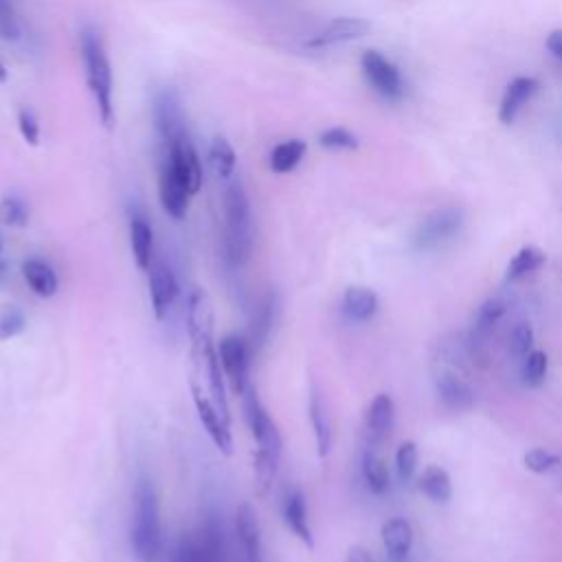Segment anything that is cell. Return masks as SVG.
I'll return each mask as SVG.
<instances>
[{"instance_id": "obj_28", "label": "cell", "mask_w": 562, "mask_h": 562, "mask_svg": "<svg viewBox=\"0 0 562 562\" xmlns=\"http://www.w3.org/2000/svg\"><path fill=\"white\" fill-rule=\"evenodd\" d=\"M417 487L422 490V494L426 498H430L432 503H448L452 496V481L450 474L439 468V465H428L419 479H417Z\"/></svg>"}, {"instance_id": "obj_9", "label": "cell", "mask_w": 562, "mask_h": 562, "mask_svg": "<svg viewBox=\"0 0 562 562\" xmlns=\"http://www.w3.org/2000/svg\"><path fill=\"white\" fill-rule=\"evenodd\" d=\"M241 400H244V415H246V422H248V428H250V435H252L257 448H263V450H270L274 454H281L283 439H281L279 426L270 417L266 406L261 404V400L257 395V389L252 384H248V389L244 391Z\"/></svg>"}, {"instance_id": "obj_6", "label": "cell", "mask_w": 562, "mask_h": 562, "mask_svg": "<svg viewBox=\"0 0 562 562\" xmlns=\"http://www.w3.org/2000/svg\"><path fill=\"white\" fill-rule=\"evenodd\" d=\"M217 356H220L224 378L231 384L233 393L244 395V391L250 384L248 375H250V358H252V349L248 340L237 334H226L217 342Z\"/></svg>"}, {"instance_id": "obj_16", "label": "cell", "mask_w": 562, "mask_h": 562, "mask_svg": "<svg viewBox=\"0 0 562 562\" xmlns=\"http://www.w3.org/2000/svg\"><path fill=\"white\" fill-rule=\"evenodd\" d=\"M235 536L241 544L244 562H263L261 558V529L255 509L241 503L235 512Z\"/></svg>"}, {"instance_id": "obj_5", "label": "cell", "mask_w": 562, "mask_h": 562, "mask_svg": "<svg viewBox=\"0 0 562 562\" xmlns=\"http://www.w3.org/2000/svg\"><path fill=\"white\" fill-rule=\"evenodd\" d=\"M171 562H224L222 529L213 518H206L195 531L180 536Z\"/></svg>"}, {"instance_id": "obj_3", "label": "cell", "mask_w": 562, "mask_h": 562, "mask_svg": "<svg viewBox=\"0 0 562 562\" xmlns=\"http://www.w3.org/2000/svg\"><path fill=\"white\" fill-rule=\"evenodd\" d=\"M252 250V217L244 184L231 178L224 187V252L233 266H241Z\"/></svg>"}, {"instance_id": "obj_31", "label": "cell", "mask_w": 562, "mask_h": 562, "mask_svg": "<svg viewBox=\"0 0 562 562\" xmlns=\"http://www.w3.org/2000/svg\"><path fill=\"white\" fill-rule=\"evenodd\" d=\"M507 312V303L501 296H492L487 299L474 316V325H472V342L476 340H485L487 334L492 331V327L503 318V314Z\"/></svg>"}, {"instance_id": "obj_8", "label": "cell", "mask_w": 562, "mask_h": 562, "mask_svg": "<svg viewBox=\"0 0 562 562\" xmlns=\"http://www.w3.org/2000/svg\"><path fill=\"white\" fill-rule=\"evenodd\" d=\"M360 66H362V75H364L367 83L382 99L400 101L404 97V81H402L397 66L389 57H384L380 50H373V48L364 50Z\"/></svg>"}, {"instance_id": "obj_36", "label": "cell", "mask_w": 562, "mask_h": 562, "mask_svg": "<svg viewBox=\"0 0 562 562\" xmlns=\"http://www.w3.org/2000/svg\"><path fill=\"white\" fill-rule=\"evenodd\" d=\"M522 463L533 474H549L560 465V457L547 448H531L522 457Z\"/></svg>"}, {"instance_id": "obj_45", "label": "cell", "mask_w": 562, "mask_h": 562, "mask_svg": "<svg viewBox=\"0 0 562 562\" xmlns=\"http://www.w3.org/2000/svg\"><path fill=\"white\" fill-rule=\"evenodd\" d=\"M0 252H2V239H0Z\"/></svg>"}, {"instance_id": "obj_25", "label": "cell", "mask_w": 562, "mask_h": 562, "mask_svg": "<svg viewBox=\"0 0 562 562\" xmlns=\"http://www.w3.org/2000/svg\"><path fill=\"white\" fill-rule=\"evenodd\" d=\"M378 294L367 285H349L342 294V310L351 321H369L378 312Z\"/></svg>"}, {"instance_id": "obj_14", "label": "cell", "mask_w": 562, "mask_h": 562, "mask_svg": "<svg viewBox=\"0 0 562 562\" xmlns=\"http://www.w3.org/2000/svg\"><path fill=\"white\" fill-rule=\"evenodd\" d=\"M371 29V24L364 18H334L329 20L323 29H318L307 42V48H327V46H338V44H347L353 40H360L362 35H367Z\"/></svg>"}, {"instance_id": "obj_38", "label": "cell", "mask_w": 562, "mask_h": 562, "mask_svg": "<svg viewBox=\"0 0 562 562\" xmlns=\"http://www.w3.org/2000/svg\"><path fill=\"white\" fill-rule=\"evenodd\" d=\"M22 35V26L18 20V11L13 0H0V37L15 42Z\"/></svg>"}, {"instance_id": "obj_22", "label": "cell", "mask_w": 562, "mask_h": 562, "mask_svg": "<svg viewBox=\"0 0 562 562\" xmlns=\"http://www.w3.org/2000/svg\"><path fill=\"white\" fill-rule=\"evenodd\" d=\"M130 246L138 270H147L154 261V228L143 215L130 220Z\"/></svg>"}, {"instance_id": "obj_32", "label": "cell", "mask_w": 562, "mask_h": 562, "mask_svg": "<svg viewBox=\"0 0 562 562\" xmlns=\"http://www.w3.org/2000/svg\"><path fill=\"white\" fill-rule=\"evenodd\" d=\"M542 263H544V252H542L538 246H522V248L512 257V261L507 263L505 277H507V281L525 279L527 274H531V272H536L538 268H542Z\"/></svg>"}, {"instance_id": "obj_7", "label": "cell", "mask_w": 562, "mask_h": 562, "mask_svg": "<svg viewBox=\"0 0 562 562\" xmlns=\"http://www.w3.org/2000/svg\"><path fill=\"white\" fill-rule=\"evenodd\" d=\"M463 226V213L454 206L437 209L430 215H426L415 233H413V246L417 250H432L446 241H450Z\"/></svg>"}, {"instance_id": "obj_17", "label": "cell", "mask_w": 562, "mask_h": 562, "mask_svg": "<svg viewBox=\"0 0 562 562\" xmlns=\"http://www.w3.org/2000/svg\"><path fill=\"white\" fill-rule=\"evenodd\" d=\"M283 522L307 549H314V533H312L310 518H307V501L299 487H292L285 492Z\"/></svg>"}, {"instance_id": "obj_37", "label": "cell", "mask_w": 562, "mask_h": 562, "mask_svg": "<svg viewBox=\"0 0 562 562\" xmlns=\"http://www.w3.org/2000/svg\"><path fill=\"white\" fill-rule=\"evenodd\" d=\"M318 143L327 149H336V151H345V149H356L360 143L356 138V134H351L347 127H329L325 132H321Z\"/></svg>"}, {"instance_id": "obj_41", "label": "cell", "mask_w": 562, "mask_h": 562, "mask_svg": "<svg viewBox=\"0 0 562 562\" xmlns=\"http://www.w3.org/2000/svg\"><path fill=\"white\" fill-rule=\"evenodd\" d=\"M18 127H20V134L22 138L29 143V145H37L40 143V123H37V116L33 110L29 108H22L18 112Z\"/></svg>"}, {"instance_id": "obj_4", "label": "cell", "mask_w": 562, "mask_h": 562, "mask_svg": "<svg viewBox=\"0 0 562 562\" xmlns=\"http://www.w3.org/2000/svg\"><path fill=\"white\" fill-rule=\"evenodd\" d=\"M213 323V305L209 294L200 285H193L187 294V329L191 340V358L198 369L217 349Z\"/></svg>"}, {"instance_id": "obj_12", "label": "cell", "mask_w": 562, "mask_h": 562, "mask_svg": "<svg viewBox=\"0 0 562 562\" xmlns=\"http://www.w3.org/2000/svg\"><path fill=\"white\" fill-rule=\"evenodd\" d=\"M151 116H154V127L160 138V145L187 134L184 114H182L180 101L173 90L156 92L154 105H151Z\"/></svg>"}, {"instance_id": "obj_39", "label": "cell", "mask_w": 562, "mask_h": 562, "mask_svg": "<svg viewBox=\"0 0 562 562\" xmlns=\"http://www.w3.org/2000/svg\"><path fill=\"white\" fill-rule=\"evenodd\" d=\"M26 327V316L20 307H4L0 314V340H11L20 336Z\"/></svg>"}, {"instance_id": "obj_18", "label": "cell", "mask_w": 562, "mask_h": 562, "mask_svg": "<svg viewBox=\"0 0 562 562\" xmlns=\"http://www.w3.org/2000/svg\"><path fill=\"white\" fill-rule=\"evenodd\" d=\"M393 422H395V404L391 395L378 393L364 413V430H367L369 443L371 446L380 443L391 432Z\"/></svg>"}, {"instance_id": "obj_10", "label": "cell", "mask_w": 562, "mask_h": 562, "mask_svg": "<svg viewBox=\"0 0 562 562\" xmlns=\"http://www.w3.org/2000/svg\"><path fill=\"white\" fill-rule=\"evenodd\" d=\"M191 395H193V404H195V413L200 424L204 426L206 435L211 437V441L215 443V448L231 457L233 452V432H231V422L220 413V408L215 406V402L200 389V384L195 380H191Z\"/></svg>"}, {"instance_id": "obj_26", "label": "cell", "mask_w": 562, "mask_h": 562, "mask_svg": "<svg viewBox=\"0 0 562 562\" xmlns=\"http://www.w3.org/2000/svg\"><path fill=\"white\" fill-rule=\"evenodd\" d=\"M22 277H24L26 285L31 288V292L42 299L55 296V292L59 288L55 270L42 259H26L22 263Z\"/></svg>"}, {"instance_id": "obj_19", "label": "cell", "mask_w": 562, "mask_h": 562, "mask_svg": "<svg viewBox=\"0 0 562 562\" xmlns=\"http://www.w3.org/2000/svg\"><path fill=\"white\" fill-rule=\"evenodd\" d=\"M538 92V81L533 77H516L507 83L501 105H498V121L509 125L520 114V110L531 101Z\"/></svg>"}, {"instance_id": "obj_35", "label": "cell", "mask_w": 562, "mask_h": 562, "mask_svg": "<svg viewBox=\"0 0 562 562\" xmlns=\"http://www.w3.org/2000/svg\"><path fill=\"white\" fill-rule=\"evenodd\" d=\"M0 222L4 226H13V228L26 226V222H29L26 204L18 195L2 198V202H0Z\"/></svg>"}, {"instance_id": "obj_27", "label": "cell", "mask_w": 562, "mask_h": 562, "mask_svg": "<svg viewBox=\"0 0 562 562\" xmlns=\"http://www.w3.org/2000/svg\"><path fill=\"white\" fill-rule=\"evenodd\" d=\"M307 151V145L305 140L301 138H288V140H281L272 147L270 151V158H268V165L274 173H290L299 167V162L303 160Z\"/></svg>"}, {"instance_id": "obj_44", "label": "cell", "mask_w": 562, "mask_h": 562, "mask_svg": "<svg viewBox=\"0 0 562 562\" xmlns=\"http://www.w3.org/2000/svg\"><path fill=\"white\" fill-rule=\"evenodd\" d=\"M7 79V70H4V66H2V61H0V83Z\"/></svg>"}, {"instance_id": "obj_2", "label": "cell", "mask_w": 562, "mask_h": 562, "mask_svg": "<svg viewBox=\"0 0 562 562\" xmlns=\"http://www.w3.org/2000/svg\"><path fill=\"white\" fill-rule=\"evenodd\" d=\"M130 547L138 562H156L162 549L158 494L149 479H138L134 490V514L130 527Z\"/></svg>"}, {"instance_id": "obj_30", "label": "cell", "mask_w": 562, "mask_h": 562, "mask_svg": "<svg viewBox=\"0 0 562 562\" xmlns=\"http://www.w3.org/2000/svg\"><path fill=\"white\" fill-rule=\"evenodd\" d=\"M362 476H364L367 487L373 494H384L391 485L389 468H386L384 459L373 448H367L362 454Z\"/></svg>"}, {"instance_id": "obj_13", "label": "cell", "mask_w": 562, "mask_h": 562, "mask_svg": "<svg viewBox=\"0 0 562 562\" xmlns=\"http://www.w3.org/2000/svg\"><path fill=\"white\" fill-rule=\"evenodd\" d=\"M149 274V299H151V307L158 321L165 318V314L171 310V305L178 299L180 285L178 279L173 274V270L169 268V263H165L162 259H156L149 263L147 268Z\"/></svg>"}, {"instance_id": "obj_40", "label": "cell", "mask_w": 562, "mask_h": 562, "mask_svg": "<svg viewBox=\"0 0 562 562\" xmlns=\"http://www.w3.org/2000/svg\"><path fill=\"white\" fill-rule=\"evenodd\" d=\"M509 347H512V353L518 356V358H525L533 349V329H531L529 323L520 321L512 327Z\"/></svg>"}, {"instance_id": "obj_20", "label": "cell", "mask_w": 562, "mask_h": 562, "mask_svg": "<svg viewBox=\"0 0 562 562\" xmlns=\"http://www.w3.org/2000/svg\"><path fill=\"white\" fill-rule=\"evenodd\" d=\"M380 536H382V544H384V551L389 555L391 562H404L406 555L411 553V547H413V527L406 518H389L382 529H380Z\"/></svg>"}, {"instance_id": "obj_42", "label": "cell", "mask_w": 562, "mask_h": 562, "mask_svg": "<svg viewBox=\"0 0 562 562\" xmlns=\"http://www.w3.org/2000/svg\"><path fill=\"white\" fill-rule=\"evenodd\" d=\"M547 50H549V55H551L558 64H562V29H555V31L549 33V37H547Z\"/></svg>"}, {"instance_id": "obj_24", "label": "cell", "mask_w": 562, "mask_h": 562, "mask_svg": "<svg viewBox=\"0 0 562 562\" xmlns=\"http://www.w3.org/2000/svg\"><path fill=\"white\" fill-rule=\"evenodd\" d=\"M274 312H277V296H274V292H268V294L259 301V305L255 307V312H252L250 336H248V345H250L252 353H257V351L266 345V340H268V336H270V331H272Z\"/></svg>"}, {"instance_id": "obj_15", "label": "cell", "mask_w": 562, "mask_h": 562, "mask_svg": "<svg viewBox=\"0 0 562 562\" xmlns=\"http://www.w3.org/2000/svg\"><path fill=\"white\" fill-rule=\"evenodd\" d=\"M435 389H437V395L443 402V406L450 411L463 413V411H470L474 404V389L454 369H448V367L437 369L435 371Z\"/></svg>"}, {"instance_id": "obj_23", "label": "cell", "mask_w": 562, "mask_h": 562, "mask_svg": "<svg viewBox=\"0 0 562 562\" xmlns=\"http://www.w3.org/2000/svg\"><path fill=\"white\" fill-rule=\"evenodd\" d=\"M281 454H274L263 448H255L252 452V492L257 498H266L272 490V483L279 472Z\"/></svg>"}, {"instance_id": "obj_21", "label": "cell", "mask_w": 562, "mask_h": 562, "mask_svg": "<svg viewBox=\"0 0 562 562\" xmlns=\"http://www.w3.org/2000/svg\"><path fill=\"white\" fill-rule=\"evenodd\" d=\"M307 415H310V424L314 430V441H316V452L318 457H327L331 450V441H334V432H331V422H329V413L327 406L318 393L316 386H312L310 391V402H307Z\"/></svg>"}, {"instance_id": "obj_29", "label": "cell", "mask_w": 562, "mask_h": 562, "mask_svg": "<svg viewBox=\"0 0 562 562\" xmlns=\"http://www.w3.org/2000/svg\"><path fill=\"white\" fill-rule=\"evenodd\" d=\"M209 165H211L213 173L217 176V180L228 182L231 178H235L237 154L226 138H222V136L213 138V143L209 147Z\"/></svg>"}, {"instance_id": "obj_33", "label": "cell", "mask_w": 562, "mask_h": 562, "mask_svg": "<svg viewBox=\"0 0 562 562\" xmlns=\"http://www.w3.org/2000/svg\"><path fill=\"white\" fill-rule=\"evenodd\" d=\"M547 367H549L547 353L542 349H531L522 358V362H520V378H522V382L527 386H540L544 382Z\"/></svg>"}, {"instance_id": "obj_1", "label": "cell", "mask_w": 562, "mask_h": 562, "mask_svg": "<svg viewBox=\"0 0 562 562\" xmlns=\"http://www.w3.org/2000/svg\"><path fill=\"white\" fill-rule=\"evenodd\" d=\"M79 50L83 61L86 86L94 101L97 114L105 127L114 125V99H112V64L101 33L94 26H83L79 33Z\"/></svg>"}, {"instance_id": "obj_43", "label": "cell", "mask_w": 562, "mask_h": 562, "mask_svg": "<svg viewBox=\"0 0 562 562\" xmlns=\"http://www.w3.org/2000/svg\"><path fill=\"white\" fill-rule=\"evenodd\" d=\"M345 562H375V558L367 549H362V547H351L347 551Z\"/></svg>"}, {"instance_id": "obj_34", "label": "cell", "mask_w": 562, "mask_h": 562, "mask_svg": "<svg viewBox=\"0 0 562 562\" xmlns=\"http://www.w3.org/2000/svg\"><path fill=\"white\" fill-rule=\"evenodd\" d=\"M395 470L402 483H408L417 470V446L415 441L406 439L395 450Z\"/></svg>"}, {"instance_id": "obj_11", "label": "cell", "mask_w": 562, "mask_h": 562, "mask_svg": "<svg viewBox=\"0 0 562 562\" xmlns=\"http://www.w3.org/2000/svg\"><path fill=\"white\" fill-rule=\"evenodd\" d=\"M193 198L187 180L180 176L176 167H171L167 160H160L158 169V200L162 211L173 217L182 220L189 211V200Z\"/></svg>"}]
</instances>
